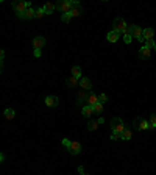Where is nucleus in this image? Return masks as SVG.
I'll list each match as a JSON object with an SVG mask.
<instances>
[{"mask_svg":"<svg viewBox=\"0 0 156 175\" xmlns=\"http://www.w3.org/2000/svg\"><path fill=\"white\" fill-rule=\"evenodd\" d=\"M148 122H150V125H151L153 128H156V114H151V116H150V120H148Z\"/></svg>","mask_w":156,"mask_h":175,"instance_id":"nucleus-30","label":"nucleus"},{"mask_svg":"<svg viewBox=\"0 0 156 175\" xmlns=\"http://www.w3.org/2000/svg\"><path fill=\"white\" fill-rule=\"evenodd\" d=\"M0 58H2V61H3V58H5V50L0 52Z\"/></svg>","mask_w":156,"mask_h":175,"instance_id":"nucleus-35","label":"nucleus"},{"mask_svg":"<svg viewBox=\"0 0 156 175\" xmlns=\"http://www.w3.org/2000/svg\"><path fill=\"white\" fill-rule=\"evenodd\" d=\"M30 7H31V3H30V2H24V0H16V2H13V10H14L17 14L25 13Z\"/></svg>","mask_w":156,"mask_h":175,"instance_id":"nucleus-1","label":"nucleus"},{"mask_svg":"<svg viewBox=\"0 0 156 175\" xmlns=\"http://www.w3.org/2000/svg\"><path fill=\"white\" fill-rule=\"evenodd\" d=\"M92 113H94V106H91V105H84V106L81 108V114H83L84 117H89Z\"/></svg>","mask_w":156,"mask_h":175,"instance_id":"nucleus-16","label":"nucleus"},{"mask_svg":"<svg viewBox=\"0 0 156 175\" xmlns=\"http://www.w3.org/2000/svg\"><path fill=\"white\" fill-rule=\"evenodd\" d=\"M17 17L19 19H35V10L30 7L25 13H22V14H17Z\"/></svg>","mask_w":156,"mask_h":175,"instance_id":"nucleus-13","label":"nucleus"},{"mask_svg":"<svg viewBox=\"0 0 156 175\" xmlns=\"http://www.w3.org/2000/svg\"><path fill=\"white\" fill-rule=\"evenodd\" d=\"M83 13V7L78 2H72V10H70V16L72 17H78Z\"/></svg>","mask_w":156,"mask_h":175,"instance_id":"nucleus-8","label":"nucleus"},{"mask_svg":"<svg viewBox=\"0 0 156 175\" xmlns=\"http://www.w3.org/2000/svg\"><path fill=\"white\" fill-rule=\"evenodd\" d=\"M35 56L39 58V56H41V50H35Z\"/></svg>","mask_w":156,"mask_h":175,"instance_id":"nucleus-34","label":"nucleus"},{"mask_svg":"<svg viewBox=\"0 0 156 175\" xmlns=\"http://www.w3.org/2000/svg\"><path fill=\"white\" fill-rule=\"evenodd\" d=\"M154 46H156V42L153 39H145V47H148L151 50V49H154Z\"/></svg>","mask_w":156,"mask_h":175,"instance_id":"nucleus-25","label":"nucleus"},{"mask_svg":"<svg viewBox=\"0 0 156 175\" xmlns=\"http://www.w3.org/2000/svg\"><path fill=\"white\" fill-rule=\"evenodd\" d=\"M131 41H133V36L128 35V33H125V35H123V42H125V44H130Z\"/></svg>","mask_w":156,"mask_h":175,"instance_id":"nucleus-29","label":"nucleus"},{"mask_svg":"<svg viewBox=\"0 0 156 175\" xmlns=\"http://www.w3.org/2000/svg\"><path fill=\"white\" fill-rule=\"evenodd\" d=\"M87 92H89V91H84V89H81V91H80V94H78V100H77V105H81V103H83V100H86V99H87Z\"/></svg>","mask_w":156,"mask_h":175,"instance_id":"nucleus-19","label":"nucleus"},{"mask_svg":"<svg viewBox=\"0 0 156 175\" xmlns=\"http://www.w3.org/2000/svg\"><path fill=\"white\" fill-rule=\"evenodd\" d=\"M70 19H72V16H70V13H66V14H63V16H61V21H63L64 24H67V22H70Z\"/></svg>","mask_w":156,"mask_h":175,"instance_id":"nucleus-27","label":"nucleus"},{"mask_svg":"<svg viewBox=\"0 0 156 175\" xmlns=\"http://www.w3.org/2000/svg\"><path fill=\"white\" fill-rule=\"evenodd\" d=\"M70 142H72V141H69V139H63V145H66V147H69Z\"/></svg>","mask_w":156,"mask_h":175,"instance_id":"nucleus-33","label":"nucleus"},{"mask_svg":"<svg viewBox=\"0 0 156 175\" xmlns=\"http://www.w3.org/2000/svg\"><path fill=\"white\" fill-rule=\"evenodd\" d=\"M44 14V8H35V19H41Z\"/></svg>","mask_w":156,"mask_h":175,"instance_id":"nucleus-24","label":"nucleus"},{"mask_svg":"<svg viewBox=\"0 0 156 175\" xmlns=\"http://www.w3.org/2000/svg\"><path fill=\"white\" fill-rule=\"evenodd\" d=\"M33 47H35V50H41L44 46H45V38L44 36H36L35 39H33Z\"/></svg>","mask_w":156,"mask_h":175,"instance_id":"nucleus-10","label":"nucleus"},{"mask_svg":"<svg viewBox=\"0 0 156 175\" xmlns=\"http://www.w3.org/2000/svg\"><path fill=\"white\" fill-rule=\"evenodd\" d=\"M119 138H122V134H119V133H112V136H111L112 141H116V139H119Z\"/></svg>","mask_w":156,"mask_h":175,"instance_id":"nucleus-32","label":"nucleus"},{"mask_svg":"<svg viewBox=\"0 0 156 175\" xmlns=\"http://www.w3.org/2000/svg\"><path fill=\"white\" fill-rule=\"evenodd\" d=\"M114 30L116 32H119L120 35H125L126 33V30H128V25H126V22H125V19H122V17H117L116 21H114Z\"/></svg>","mask_w":156,"mask_h":175,"instance_id":"nucleus-4","label":"nucleus"},{"mask_svg":"<svg viewBox=\"0 0 156 175\" xmlns=\"http://www.w3.org/2000/svg\"><path fill=\"white\" fill-rule=\"evenodd\" d=\"M98 103V97L92 92V91H89L87 92V99H86V103L84 105H91V106H94V105H97Z\"/></svg>","mask_w":156,"mask_h":175,"instance_id":"nucleus-11","label":"nucleus"},{"mask_svg":"<svg viewBox=\"0 0 156 175\" xmlns=\"http://www.w3.org/2000/svg\"><path fill=\"white\" fill-rule=\"evenodd\" d=\"M154 50H156V46H154Z\"/></svg>","mask_w":156,"mask_h":175,"instance_id":"nucleus-37","label":"nucleus"},{"mask_svg":"<svg viewBox=\"0 0 156 175\" xmlns=\"http://www.w3.org/2000/svg\"><path fill=\"white\" fill-rule=\"evenodd\" d=\"M78 81H80L78 78H75V77H69V78L66 80V85H67L69 88H73V86L78 85Z\"/></svg>","mask_w":156,"mask_h":175,"instance_id":"nucleus-22","label":"nucleus"},{"mask_svg":"<svg viewBox=\"0 0 156 175\" xmlns=\"http://www.w3.org/2000/svg\"><path fill=\"white\" fill-rule=\"evenodd\" d=\"M42 8H44V13H45V14H52V13L56 10V7H55L53 3H45Z\"/></svg>","mask_w":156,"mask_h":175,"instance_id":"nucleus-20","label":"nucleus"},{"mask_svg":"<svg viewBox=\"0 0 156 175\" xmlns=\"http://www.w3.org/2000/svg\"><path fill=\"white\" fill-rule=\"evenodd\" d=\"M125 124H123V120L122 119H119V117H114L112 120H111V128H112V133H119V134H122V131L125 130Z\"/></svg>","mask_w":156,"mask_h":175,"instance_id":"nucleus-3","label":"nucleus"},{"mask_svg":"<svg viewBox=\"0 0 156 175\" xmlns=\"http://www.w3.org/2000/svg\"><path fill=\"white\" fill-rule=\"evenodd\" d=\"M131 136H133L131 128H130V127H125V130L122 131V139H123V141H130V139H131Z\"/></svg>","mask_w":156,"mask_h":175,"instance_id":"nucleus-17","label":"nucleus"},{"mask_svg":"<svg viewBox=\"0 0 156 175\" xmlns=\"http://www.w3.org/2000/svg\"><path fill=\"white\" fill-rule=\"evenodd\" d=\"M5 117H7L8 120L14 119V109H13V108H7V109H5Z\"/></svg>","mask_w":156,"mask_h":175,"instance_id":"nucleus-23","label":"nucleus"},{"mask_svg":"<svg viewBox=\"0 0 156 175\" xmlns=\"http://www.w3.org/2000/svg\"><path fill=\"white\" fill-rule=\"evenodd\" d=\"M142 36H144L145 39H153V36H154V30H153V28H144Z\"/></svg>","mask_w":156,"mask_h":175,"instance_id":"nucleus-18","label":"nucleus"},{"mask_svg":"<svg viewBox=\"0 0 156 175\" xmlns=\"http://www.w3.org/2000/svg\"><path fill=\"white\" fill-rule=\"evenodd\" d=\"M150 53H151V50H150L148 47L144 46V47L139 50V58H140V60H148V58H150Z\"/></svg>","mask_w":156,"mask_h":175,"instance_id":"nucleus-14","label":"nucleus"},{"mask_svg":"<svg viewBox=\"0 0 156 175\" xmlns=\"http://www.w3.org/2000/svg\"><path fill=\"white\" fill-rule=\"evenodd\" d=\"M133 125H134L136 130H148L150 122H147V119H144V117H136L134 122H133Z\"/></svg>","mask_w":156,"mask_h":175,"instance_id":"nucleus-5","label":"nucleus"},{"mask_svg":"<svg viewBox=\"0 0 156 175\" xmlns=\"http://www.w3.org/2000/svg\"><path fill=\"white\" fill-rule=\"evenodd\" d=\"M55 7H56V10H58L59 13L66 14V13H70V10H72V2H70V0H59V2L55 3Z\"/></svg>","mask_w":156,"mask_h":175,"instance_id":"nucleus-2","label":"nucleus"},{"mask_svg":"<svg viewBox=\"0 0 156 175\" xmlns=\"http://www.w3.org/2000/svg\"><path fill=\"white\" fill-rule=\"evenodd\" d=\"M81 148H83V147H81V144H80L78 141H72L70 145L67 147V150H69L72 155H78V153L81 152Z\"/></svg>","mask_w":156,"mask_h":175,"instance_id":"nucleus-9","label":"nucleus"},{"mask_svg":"<svg viewBox=\"0 0 156 175\" xmlns=\"http://www.w3.org/2000/svg\"><path fill=\"white\" fill-rule=\"evenodd\" d=\"M78 170H80L81 175H89V173H84V172H83V167H78Z\"/></svg>","mask_w":156,"mask_h":175,"instance_id":"nucleus-36","label":"nucleus"},{"mask_svg":"<svg viewBox=\"0 0 156 175\" xmlns=\"http://www.w3.org/2000/svg\"><path fill=\"white\" fill-rule=\"evenodd\" d=\"M120 36H122V35H120L119 32H116V30H111V32L106 35V39H108L109 42H117Z\"/></svg>","mask_w":156,"mask_h":175,"instance_id":"nucleus-12","label":"nucleus"},{"mask_svg":"<svg viewBox=\"0 0 156 175\" xmlns=\"http://www.w3.org/2000/svg\"><path fill=\"white\" fill-rule=\"evenodd\" d=\"M72 77L81 80V67H80V66H73V67H72Z\"/></svg>","mask_w":156,"mask_h":175,"instance_id":"nucleus-21","label":"nucleus"},{"mask_svg":"<svg viewBox=\"0 0 156 175\" xmlns=\"http://www.w3.org/2000/svg\"><path fill=\"white\" fill-rule=\"evenodd\" d=\"M102 111H103V105H102V103H97V105H94V113L100 114Z\"/></svg>","mask_w":156,"mask_h":175,"instance_id":"nucleus-28","label":"nucleus"},{"mask_svg":"<svg viewBox=\"0 0 156 175\" xmlns=\"http://www.w3.org/2000/svg\"><path fill=\"white\" fill-rule=\"evenodd\" d=\"M106 100H108L106 94H100V95H98V103H102V105H103V103H105Z\"/></svg>","mask_w":156,"mask_h":175,"instance_id":"nucleus-31","label":"nucleus"},{"mask_svg":"<svg viewBox=\"0 0 156 175\" xmlns=\"http://www.w3.org/2000/svg\"><path fill=\"white\" fill-rule=\"evenodd\" d=\"M142 32H144V30H142L139 25H128V30H126V33L131 35V36L136 38V39L142 36Z\"/></svg>","mask_w":156,"mask_h":175,"instance_id":"nucleus-6","label":"nucleus"},{"mask_svg":"<svg viewBox=\"0 0 156 175\" xmlns=\"http://www.w3.org/2000/svg\"><path fill=\"white\" fill-rule=\"evenodd\" d=\"M44 103H45L47 106H50V108H56L58 103H59V99H58L56 95H47V97L44 99Z\"/></svg>","mask_w":156,"mask_h":175,"instance_id":"nucleus-7","label":"nucleus"},{"mask_svg":"<svg viewBox=\"0 0 156 175\" xmlns=\"http://www.w3.org/2000/svg\"><path fill=\"white\" fill-rule=\"evenodd\" d=\"M80 86H81L84 91H91L92 83H91V80H89V78H81V80H80Z\"/></svg>","mask_w":156,"mask_h":175,"instance_id":"nucleus-15","label":"nucleus"},{"mask_svg":"<svg viewBox=\"0 0 156 175\" xmlns=\"http://www.w3.org/2000/svg\"><path fill=\"white\" fill-rule=\"evenodd\" d=\"M97 127H98V122H97V120H91V122H89V125H87V128H89L91 131L97 130Z\"/></svg>","mask_w":156,"mask_h":175,"instance_id":"nucleus-26","label":"nucleus"}]
</instances>
